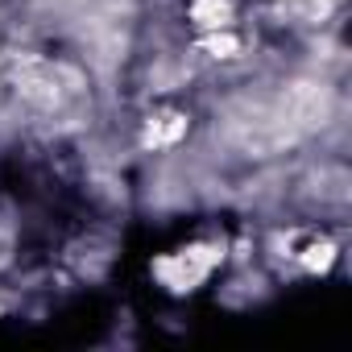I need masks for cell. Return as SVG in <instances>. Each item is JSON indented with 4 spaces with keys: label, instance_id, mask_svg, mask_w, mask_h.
<instances>
[{
    "label": "cell",
    "instance_id": "5",
    "mask_svg": "<svg viewBox=\"0 0 352 352\" xmlns=\"http://www.w3.org/2000/svg\"><path fill=\"white\" fill-rule=\"evenodd\" d=\"M241 17V0H187V25L195 34L232 30Z\"/></svg>",
    "mask_w": 352,
    "mask_h": 352
},
{
    "label": "cell",
    "instance_id": "1",
    "mask_svg": "<svg viewBox=\"0 0 352 352\" xmlns=\"http://www.w3.org/2000/svg\"><path fill=\"white\" fill-rule=\"evenodd\" d=\"M228 253H232V241H228L224 232H220V236H195V241H187V245H179V249L153 257V261H149V274H153V282H157L166 294L187 298V294L204 290L216 270L228 265Z\"/></svg>",
    "mask_w": 352,
    "mask_h": 352
},
{
    "label": "cell",
    "instance_id": "3",
    "mask_svg": "<svg viewBox=\"0 0 352 352\" xmlns=\"http://www.w3.org/2000/svg\"><path fill=\"white\" fill-rule=\"evenodd\" d=\"M249 50L245 34L232 25V30H212V34H195L191 42V58L199 63H212V67H228V63H241Z\"/></svg>",
    "mask_w": 352,
    "mask_h": 352
},
{
    "label": "cell",
    "instance_id": "4",
    "mask_svg": "<svg viewBox=\"0 0 352 352\" xmlns=\"http://www.w3.org/2000/svg\"><path fill=\"white\" fill-rule=\"evenodd\" d=\"M290 261H294V270L307 274V278H327V274L336 270V261H340V241H331L327 232H319V236L294 245Z\"/></svg>",
    "mask_w": 352,
    "mask_h": 352
},
{
    "label": "cell",
    "instance_id": "2",
    "mask_svg": "<svg viewBox=\"0 0 352 352\" xmlns=\"http://www.w3.org/2000/svg\"><path fill=\"white\" fill-rule=\"evenodd\" d=\"M191 133V116L183 112V108H153L145 120H141V129H137V145H141V153H170V149H179L183 145V137Z\"/></svg>",
    "mask_w": 352,
    "mask_h": 352
},
{
    "label": "cell",
    "instance_id": "7",
    "mask_svg": "<svg viewBox=\"0 0 352 352\" xmlns=\"http://www.w3.org/2000/svg\"><path fill=\"white\" fill-rule=\"evenodd\" d=\"M0 71H5V54H0Z\"/></svg>",
    "mask_w": 352,
    "mask_h": 352
},
{
    "label": "cell",
    "instance_id": "6",
    "mask_svg": "<svg viewBox=\"0 0 352 352\" xmlns=\"http://www.w3.org/2000/svg\"><path fill=\"white\" fill-rule=\"evenodd\" d=\"M274 5H294V0H274Z\"/></svg>",
    "mask_w": 352,
    "mask_h": 352
}]
</instances>
